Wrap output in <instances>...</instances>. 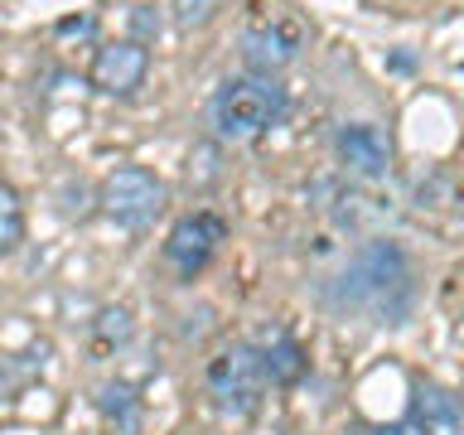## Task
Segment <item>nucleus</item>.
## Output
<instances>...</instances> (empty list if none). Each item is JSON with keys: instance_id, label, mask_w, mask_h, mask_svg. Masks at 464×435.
<instances>
[{"instance_id": "obj_11", "label": "nucleus", "mask_w": 464, "mask_h": 435, "mask_svg": "<svg viewBox=\"0 0 464 435\" xmlns=\"http://www.w3.org/2000/svg\"><path fill=\"white\" fill-rule=\"evenodd\" d=\"M261 368H266V382L271 387H290L304 377V348L290 339L285 329H276L266 343H261Z\"/></svg>"}, {"instance_id": "obj_1", "label": "nucleus", "mask_w": 464, "mask_h": 435, "mask_svg": "<svg viewBox=\"0 0 464 435\" xmlns=\"http://www.w3.org/2000/svg\"><path fill=\"white\" fill-rule=\"evenodd\" d=\"M319 300L339 319H358V324H377V329H401L416 310V266L401 252V242L372 237L329 276Z\"/></svg>"}, {"instance_id": "obj_13", "label": "nucleus", "mask_w": 464, "mask_h": 435, "mask_svg": "<svg viewBox=\"0 0 464 435\" xmlns=\"http://www.w3.org/2000/svg\"><path fill=\"white\" fill-rule=\"evenodd\" d=\"M126 339H130V310H102L97 324H92V353L107 358V353H116Z\"/></svg>"}, {"instance_id": "obj_5", "label": "nucleus", "mask_w": 464, "mask_h": 435, "mask_svg": "<svg viewBox=\"0 0 464 435\" xmlns=\"http://www.w3.org/2000/svg\"><path fill=\"white\" fill-rule=\"evenodd\" d=\"M208 392L227 416H252L266 392V368H261L256 343H232L208 362Z\"/></svg>"}, {"instance_id": "obj_18", "label": "nucleus", "mask_w": 464, "mask_h": 435, "mask_svg": "<svg viewBox=\"0 0 464 435\" xmlns=\"http://www.w3.org/2000/svg\"><path fill=\"white\" fill-rule=\"evenodd\" d=\"M10 387H14V372H10V362H0V401L10 397Z\"/></svg>"}, {"instance_id": "obj_12", "label": "nucleus", "mask_w": 464, "mask_h": 435, "mask_svg": "<svg viewBox=\"0 0 464 435\" xmlns=\"http://www.w3.org/2000/svg\"><path fill=\"white\" fill-rule=\"evenodd\" d=\"M97 411H102L107 426L130 435V430L140 426V397H136V387H130V382H107V387L97 392Z\"/></svg>"}, {"instance_id": "obj_6", "label": "nucleus", "mask_w": 464, "mask_h": 435, "mask_svg": "<svg viewBox=\"0 0 464 435\" xmlns=\"http://www.w3.org/2000/svg\"><path fill=\"white\" fill-rule=\"evenodd\" d=\"M223 237H227V223H223V218L208 213V208H198V213H188V218H179V223L169 227L165 261L184 276V281H194V276L213 261L218 246H223Z\"/></svg>"}, {"instance_id": "obj_9", "label": "nucleus", "mask_w": 464, "mask_h": 435, "mask_svg": "<svg viewBox=\"0 0 464 435\" xmlns=\"http://www.w3.org/2000/svg\"><path fill=\"white\" fill-rule=\"evenodd\" d=\"M145 72H150V53H145L140 39L102 44L97 58H92V87L107 97H130L145 82Z\"/></svg>"}, {"instance_id": "obj_2", "label": "nucleus", "mask_w": 464, "mask_h": 435, "mask_svg": "<svg viewBox=\"0 0 464 435\" xmlns=\"http://www.w3.org/2000/svg\"><path fill=\"white\" fill-rule=\"evenodd\" d=\"M281 111H285V92L276 87V78H256V72L227 78L208 107L213 130L223 140H256L261 130L281 121Z\"/></svg>"}, {"instance_id": "obj_8", "label": "nucleus", "mask_w": 464, "mask_h": 435, "mask_svg": "<svg viewBox=\"0 0 464 435\" xmlns=\"http://www.w3.org/2000/svg\"><path fill=\"white\" fill-rule=\"evenodd\" d=\"M459 430H464L459 401L435 382H416L406 416L397 420V426H387L382 435H459Z\"/></svg>"}, {"instance_id": "obj_3", "label": "nucleus", "mask_w": 464, "mask_h": 435, "mask_svg": "<svg viewBox=\"0 0 464 435\" xmlns=\"http://www.w3.org/2000/svg\"><path fill=\"white\" fill-rule=\"evenodd\" d=\"M304 49V24L281 5L256 10L242 29V58L256 78H276L281 68H290Z\"/></svg>"}, {"instance_id": "obj_16", "label": "nucleus", "mask_w": 464, "mask_h": 435, "mask_svg": "<svg viewBox=\"0 0 464 435\" xmlns=\"http://www.w3.org/2000/svg\"><path fill=\"white\" fill-rule=\"evenodd\" d=\"M218 5H223V0H169L174 24H179V29H203L218 14Z\"/></svg>"}, {"instance_id": "obj_17", "label": "nucleus", "mask_w": 464, "mask_h": 435, "mask_svg": "<svg viewBox=\"0 0 464 435\" xmlns=\"http://www.w3.org/2000/svg\"><path fill=\"white\" fill-rule=\"evenodd\" d=\"M145 10H150V5H140L136 14H130V24H136V34H140V44L160 34V14H145Z\"/></svg>"}, {"instance_id": "obj_7", "label": "nucleus", "mask_w": 464, "mask_h": 435, "mask_svg": "<svg viewBox=\"0 0 464 435\" xmlns=\"http://www.w3.org/2000/svg\"><path fill=\"white\" fill-rule=\"evenodd\" d=\"M334 150H339V165L353 174L358 184H377L392 174V136L382 126H343L339 136H334Z\"/></svg>"}, {"instance_id": "obj_15", "label": "nucleus", "mask_w": 464, "mask_h": 435, "mask_svg": "<svg viewBox=\"0 0 464 435\" xmlns=\"http://www.w3.org/2000/svg\"><path fill=\"white\" fill-rule=\"evenodd\" d=\"M218 179H223V150H218L213 140L194 145V155H188V184H194V188H208V184H218Z\"/></svg>"}, {"instance_id": "obj_14", "label": "nucleus", "mask_w": 464, "mask_h": 435, "mask_svg": "<svg viewBox=\"0 0 464 435\" xmlns=\"http://www.w3.org/2000/svg\"><path fill=\"white\" fill-rule=\"evenodd\" d=\"M24 237V208L10 184H0V256H10Z\"/></svg>"}, {"instance_id": "obj_4", "label": "nucleus", "mask_w": 464, "mask_h": 435, "mask_svg": "<svg viewBox=\"0 0 464 435\" xmlns=\"http://www.w3.org/2000/svg\"><path fill=\"white\" fill-rule=\"evenodd\" d=\"M97 203L116 227L145 232L160 218V208H165V184H160L145 165H121V169H111L107 179H102Z\"/></svg>"}, {"instance_id": "obj_10", "label": "nucleus", "mask_w": 464, "mask_h": 435, "mask_svg": "<svg viewBox=\"0 0 464 435\" xmlns=\"http://www.w3.org/2000/svg\"><path fill=\"white\" fill-rule=\"evenodd\" d=\"M324 208H329V218L343 232H368L372 223H382V218H387V208L368 194V188H334V198L324 203Z\"/></svg>"}]
</instances>
